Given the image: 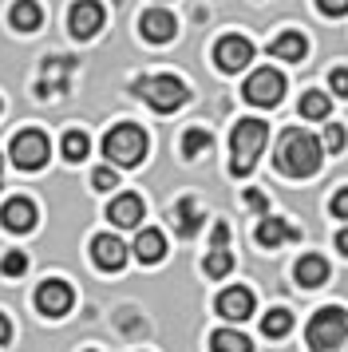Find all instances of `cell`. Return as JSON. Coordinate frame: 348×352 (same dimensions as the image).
I'll use <instances>...</instances> for the list:
<instances>
[{"instance_id":"6da1fadb","label":"cell","mask_w":348,"mask_h":352,"mask_svg":"<svg viewBox=\"0 0 348 352\" xmlns=\"http://www.w3.org/2000/svg\"><path fill=\"white\" fill-rule=\"evenodd\" d=\"M320 159H325V146L316 143L309 131L289 127L277 139V155H273V166L289 178H309L320 170Z\"/></svg>"},{"instance_id":"7a4b0ae2","label":"cell","mask_w":348,"mask_h":352,"mask_svg":"<svg viewBox=\"0 0 348 352\" xmlns=\"http://www.w3.org/2000/svg\"><path fill=\"white\" fill-rule=\"evenodd\" d=\"M269 143V127L261 123V119H241L234 127V135H230V151H234V159H230V170H234L237 178H246L253 170V162H257V155L265 151Z\"/></svg>"},{"instance_id":"3957f363","label":"cell","mask_w":348,"mask_h":352,"mask_svg":"<svg viewBox=\"0 0 348 352\" xmlns=\"http://www.w3.org/2000/svg\"><path fill=\"white\" fill-rule=\"evenodd\" d=\"M309 349L313 352H340L348 344V313L340 305H329L320 309L313 320H309Z\"/></svg>"},{"instance_id":"277c9868","label":"cell","mask_w":348,"mask_h":352,"mask_svg":"<svg viewBox=\"0 0 348 352\" xmlns=\"http://www.w3.org/2000/svg\"><path fill=\"white\" fill-rule=\"evenodd\" d=\"M103 155H107L115 166H139L142 155H146V131L135 127V123L111 127L107 139H103Z\"/></svg>"},{"instance_id":"5b68a950","label":"cell","mask_w":348,"mask_h":352,"mask_svg":"<svg viewBox=\"0 0 348 352\" xmlns=\"http://www.w3.org/2000/svg\"><path fill=\"white\" fill-rule=\"evenodd\" d=\"M135 91L162 115L178 111V107L186 103V96H190L186 83L178 80V76H142V80H135Z\"/></svg>"},{"instance_id":"8992f818","label":"cell","mask_w":348,"mask_h":352,"mask_svg":"<svg viewBox=\"0 0 348 352\" xmlns=\"http://www.w3.org/2000/svg\"><path fill=\"white\" fill-rule=\"evenodd\" d=\"M241 91H246V99L253 107H277L285 96V80H281V72H273V67H257Z\"/></svg>"},{"instance_id":"52a82bcc","label":"cell","mask_w":348,"mask_h":352,"mask_svg":"<svg viewBox=\"0 0 348 352\" xmlns=\"http://www.w3.org/2000/svg\"><path fill=\"white\" fill-rule=\"evenodd\" d=\"M47 139H44V131H20L12 139V162L20 166V170H40L47 162Z\"/></svg>"},{"instance_id":"ba28073f","label":"cell","mask_w":348,"mask_h":352,"mask_svg":"<svg viewBox=\"0 0 348 352\" xmlns=\"http://www.w3.org/2000/svg\"><path fill=\"white\" fill-rule=\"evenodd\" d=\"M72 301H76L72 285H67V281H56V277L36 289V309H40L44 317H63V313L72 309Z\"/></svg>"},{"instance_id":"9c48e42d","label":"cell","mask_w":348,"mask_h":352,"mask_svg":"<svg viewBox=\"0 0 348 352\" xmlns=\"http://www.w3.org/2000/svg\"><path fill=\"white\" fill-rule=\"evenodd\" d=\"M250 60H253V44L246 36H221L218 48H214V64L221 72H241Z\"/></svg>"},{"instance_id":"30bf717a","label":"cell","mask_w":348,"mask_h":352,"mask_svg":"<svg viewBox=\"0 0 348 352\" xmlns=\"http://www.w3.org/2000/svg\"><path fill=\"white\" fill-rule=\"evenodd\" d=\"M214 309L226 320H246V317H253V293L246 285H230L226 293H218Z\"/></svg>"},{"instance_id":"8fae6325","label":"cell","mask_w":348,"mask_h":352,"mask_svg":"<svg viewBox=\"0 0 348 352\" xmlns=\"http://www.w3.org/2000/svg\"><path fill=\"white\" fill-rule=\"evenodd\" d=\"M139 28H142V40H151V44H171L174 32H178V20H174L166 8H151V12H142Z\"/></svg>"},{"instance_id":"7c38bea8","label":"cell","mask_w":348,"mask_h":352,"mask_svg":"<svg viewBox=\"0 0 348 352\" xmlns=\"http://www.w3.org/2000/svg\"><path fill=\"white\" fill-rule=\"evenodd\" d=\"M99 28H103V4L99 0H79L76 8H72V36L91 40Z\"/></svg>"},{"instance_id":"4fadbf2b","label":"cell","mask_w":348,"mask_h":352,"mask_svg":"<svg viewBox=\"0 0 348 352\" xmlns=\"http://www.w3.org/2000/svg\"><path fill=\"white\" fill-rule=\"evenodd\" d=\"M0 218H4V230L28 234V230H36V202L32 198H12V202H4Z\"/></svg>"},{"instance_id":"5bb4252c","label":"cell","mask_w":348,"mask_h":352,"mask_svg":"<svg viewBox=\"0 0 348 352\" xmlns=\"http://www.w3.org/2000/svg\"><path fill=\"white\" fill-rule=\"evenodd\" d=\"M91 257L99 270H123L127 265V245L115 234H99V238L91 241Z\"/></svg>"},{"instance_id":"9a60e30c","label":"cell","mask_w":348,"mask_h":352,"mask_svg":"<svg viewBox=\"0 0 348 352\" xmlns=\"http://www.w3.org/2000/svg\"><path fill=\"white\" fill-rule=\"evenodd\" d=\"M107 218L119 226V230L139 226L142 222V198H139V194H119V198L107 206Z\"/></svg>"},{"instance_id":"2e32d148","label":"cell","mask_w":348,"mask_h":352,"mask_svg":"<svg viewBox=\"0 0 348 352\" xmlns=\"http://www.w3.org/2000/svg\"><path fill=\"white\" fill-rule=\"evenodd\" d=\"M293 277H297V285H305V289L325 285V281H329V261H325L320 254H305V257L297 261Z\"/></svg>"},{"instance_id":"e0dca14e","label":"cell","mask_w":348,"mask_h":352,"mask_svg":"<svg viewBox=\"0 0 348 352\" xmlns=\"http://www.w3.org/2000/svg\"><path fill=\"white\" fill-rule=\"evenodd\" d=\"M135 257H139L142 265H155L166 257V238L158 234V230H139V238H135Z\"/></svg>"},{"instance_id":"ac0fdd59","label":"cell","mask_w":348,"mask_h":352,"mask_svg":"<svg viewBox=\"0 0 348 352\" xmlns=\"http://www.w3.org/2000/svg\"><path fill=\"white\" fill-rule=\"evenodd\" d=\"M174 230L182 234V238H194L198 230H202V210H198V202L194 198H182L178 206H174Z\"/></svg>"},{"instance_id":"d6986e66","label":"cell","mask_w":348,"mask_h":352,"mask_svg":"<svg viewBox=\"0 0 348 352\" xmlns=\"http://www.w3.org/2000/svg\"><path fill=\"white\" fill-rule=\"evenodd\" d=\"M269 52H273V60H289V64H297V60H305L309 44H305V36L301 32H281L273 44H269Z\"/></svg>"},{"instance_id":"ffe728a7","label":"cell","mask_w":348,"mask_h":352,"mask_svg":"<svg viewBox=\"0 0 348 352\" xmlns=\"http://www.w3.org/2000/svg\"><path fill=\"white\" fill-rule=\"evenodd\" d=\"M285 238H297V230L285 222V218H261V222H257V245L273 250V245H281Z\"/></svg>"},{"instance_id":"44dd1931","label":"cell","mask_w":348,"mask_h":352,"mask_svg":"<svg viewBox=\"0 0 348 352\" xmlns=\"http://www.w3.org/2000/svg\"><path fill=\"white\" fill-rule=\"evenodd\" d=\"M8 20H12L16 32H36V28H40V20H44V12H40V4H36V0H16L12 12H8Z\"/></svg>"},{"instance_id":"7402d4cb","label":"cell","mask_w":348,"mask_h":352,"mask_svg":"<svg viewBox=\"0 0 348 352\" xmlns=\"http://www.w3.org/2000/svg\"><path fill=\"white\" fill-rule=\"evenodd\" d=\"M210 349H214V352H253V344H250V336H246V333L218 329V333L210 336Z\"/></svg>"},{"instance_id":"603a6c76","label":"cell","mask_w":348,"mask_h":352,"mask_svg":"<svg viewBox=\"0 0 348 352\" xmlns=\"http://www.w3.org/2000/svg\"><path fill=\"white\" fill-rule=\"evenodd\" d=\"M87 151H91V139H87L83 131H67V135H63V159L67 162H83Z\"/></svg>"},{"instance_id":"cb8c5ba5","label":"cell","mask_w":348,"mask_h":352,"mask_svg":"<svg viewBox=\"0 0 348 352\" xmlns=\"http://www.w3.org/2000/svg\"><path fill=\"white\" fill-rule=\"evenodd\" d=\"M289 329H293V313H285V309H269L261 317V333L265 336H285Z\"/></svg>"},{"instance_id":"d4e9b609","label":"cell","mask_w":348,"mask_h":352,"mask_svg":"<svg viewBox=\"0 0 348 352\" xmlns=\"http://www.w3.org/2000/svg\"><path fill=\"white\" fill-rule=\"evenodd\" d=\"M329 96H325V91H305V96H301V115H305V119H325V115H329Z\"/></svg>"},{"instance_id":"484cf974","label":"cell","mask_w":348,"mask_h":352,"mask_svg":"<svg viewBox=\"0 0 348 352\" xmlns=\"http://www.w3.org/2000/svg\"><path fill=\"white\" fill-rule=\"evenodd\" d=\"M210 143H214V139H210V131L190 127L186 135H182V155H186V159H198L202 151H210Z\"/></svg>"},{"instance_id":"4316f807","label":"cell","mask_w":348,"mask_h":352,"mask_svg":"<svg viewBox=\"0 0 348 352\" xmlns=\"http://www.w3.org/2000/svg\"><path fill=\"white\" fill-rule=\"evenodd\" d=\"M202 270L210 273V277H226V273L234 270V254L230 250H210L202 261Z\"/></svg>"},{"instance_id":"83f0119b","label":"cell","mask_w":348,"mask_h":352,"mask_svg":"<svg viewBox=\"0 0 348 352\" xmlns=\"http://www.w3.org/2000/svg\"><path fill=\"white\" fill-rule=\"evenodd\" d=\"M24 270H28V257L20 254V250H8V254L0 257V273L4 277H20Z\"/></svg>"},{"instance_id":"f1b7e54d","label":"cell","mask_w":348,"mask_h":352,"mask_svg":"<svg viewBox=\"0 0 348 352\" xmlns=\"http://www.w3.org/2000/svg\"><path fill=\"white\" fill-rule=\"evenodd\" d=\"M91 186H95V190H115V186H119V178H115L111 166H99V170L91 175Z\"/></svg>"},{"instance_id":"f546056e","label":"cell","mask_w":348,"mask_h":352,"mask_svg":"<svg viewBox=\"0 0 348 352\" xmlns=\"http://www.w3.org/2000/svg\"><path fill=\"white\" fill-rule=\"evenodd\" d=\"M329 87H332V96H348V67H332Z\"/></svg>"},{"instance_id":"4dcf8cb0","label":"cell","mask_w":348,"mask_h":352,"mask_svg":"<svg viewBox=\"0 0 348 352\" xmlns=\"http://www.w3.org/2000/svg\"><path fill=\"white\" fill-rule=\"evenodd\" d=\"M325 146H329V151H340V146H345V127H340V123H329V127H325Z\"/></svg>"},{"instance_id":"1f68e13d","label":"cell","mask_w":348,"mask_h":352,"mask_svg":"<svg viewBox=\"0 0 348 352\" xmlns=\"http://www.w3.org/2000/svg\"><path fill=\"white\" fill-rule=\"evenodd\" d=\"M316 8H320L325 16H345V12H348V0H316Z\"/></svg>"},{"instance_id":"d6a6232c","label":"cell","mask_w":348,"mask_h":352,"mask_svg":"<svg viewBox=\"0 0 348 352\" xmlns=\"http://www.w3.org/2000/svg\"><path fill=\"white\" fill-rule=\"evenodd\" d=\"M332 214H336V218H348V186L332 194Z\"/></svg>"},{"instance_id":"836d02e7","label":"cell","mask_w":348,"mask_h":352,"mask_svg":"<svg viewBox=\"0 0 348 352\" xmlns=\"http://www.w3.org/2000/svg\"><path fill=\"white\" fill-rule=\"evenodd\" d=\"M230 245V230H226V222L214 226V250H226Z\"/></svg>"},{"instance_id":"e575fe53","label":"cell","mask_w":348,"mask_h":352,"mask_svg":"<svg viewBox=\"0 0 348 352\" xmlns=\"http://www.w3.org/2000/svg\"><path fill=\"white\" fill-rule=\"evenodd\" d=\"M246 206H250V210H265L269 202H265V194H261V190H246Z\"/></svg>"},{"instance_id":"d590c367","label":"cell","mask_w":348,"mask_h":352,"mask_svg":"<svg viewBox=\"0 0 348 352\" xmlns=\"http://www.w3.org/2000/svg\"><path fill=\"white\" fill-rule=\"evenodd\" d=\"M12 340V324H8V317L0 313V344H8Z\"/></svg>"},{"instance_id":"8d00e7d4","label":"cell","mask_w":348,"mask_h":352,"mask_svg":"<svg viewBox=\"0 0 348 352\" xmlns=\"http://www.w3.org/2000/svg\"><path fill=\"white\" fill-rule=\"evenodd\" d=\"M336 250H340V254L348 257V226H345V230H340V234H336Z\"/></svg>"},{"instance_id":"74e56055","label":"cell","mask_w":348,"mask_h":352,"mask_svg":"<svg viewBox=\"0 0 348 352\" xmlns=\"http://www.w3.org/2000/svg\"><path fill=\"white\" fill-rule=\"evenodd\" d=\"M0 170H4V155H0Z\"/></svg>"}]
</instances>
